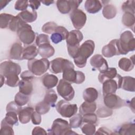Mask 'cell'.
Listing matches in <instances>:
<instances>
[{
	"instance_id": "20",
	"label": "cell",
	"mask_w": 135,
	"mask_h": 135,
	"mask_svg": "<svg viewBox=\"0 0 135 135\" xmlns=\"http://www.w3.org/2000/svg\"><path fill=\"white\" fill-rule=\"evenodd\" d=\"M84 7L89 13L95 14L101 9L102 5L98 0H86L84 3Z\"/></svg>"
},
{
	"instance_id": "29",
	"label": "cell",
	"mask_w": 135,
	"mask_h": 135,
	"mask_svg": "<svg viewBox=\"0 0 135 135\" xmlns=\"http://www.w3.org/2000/svg\"><path fill=\"white\" fill-rule=\"evenodd\" d=\"M135 125L134 123H127L120 126L117 131L115 134L121 135L134 134Z\"/></svg>"
},
{
	"instance_id": "41",
	"label": "cell",
	"mask_w": 135,
	"mask_h": 135,
	"mask_svg": "<svg viewBox=\"0 0 135 135\" xmlns=\"http://www.w3.org/2000/svg\"><path fill=\"white\" fill-rule=\"evenodd\" d=\"M13 126L7 123L4 119H3L1 124L0 134L4 135H13L14 134Z\"/></svg>"
},
{
	"instance_id": "43",
	"label": "cell",
	"mask_w": 135,
	"mask_h": 135,
	"mask_svg": "<svg viewBox=\"0 0 135 135\" xmlns=\"http://www.w3.org/2000/svg\"><path fill=\"white\" fill-rule=\"evenodd\" d=\"M134 4L135 1H127L124 2L122 5L121 8L122 10L125 13H130L132 14H134Z\"/></svg>"
},
{
	"instance_id": "32",
	"label": "cell",
	"mask_w": 135,
	"mask_h": 135,
	"mask_svg": "<svg viewBox=\"0 0 135 135\" xmlns=\"http://www.w3.org/2000/svg\"><path fill=\"white\" fill-rule=\"evenodd\" d=\"M97 109V104L95 102H84L79 108V112L82 115L87 113H94Z\"/></svg>"
},
{
	"instance_id": "50",
	"label": "cell",
	"mask_w": 135,
	"mask_h": 135,
	"mask_svg": "<svg viewBox=\"0 0 135 135\" xmlns=\"http://www.w3.org/2000/svg\"><path fill=\"white\" fill-rule=\"evenodd\" d=\"M29 6L28 1H21L18 0L16 1L15 3V9L17 11H24L27 9V8Z\"/></svg>"
},
{
	"instance_id": "3",
	"label": "cell",
	"mask_w": 135,
	"mask_h": 135,
	"mask_svg": "<svg viewBox=\"0 0 135 135\" xmlns=\"http://www.w3.org/2000/svg\"><path fill=\"white\" fill-rule=\"evenodd\" d=\"M49 134L65 135L77 134L71 130L68 122L61 118L56 119L53 122L50 129L47 130Z\"/></svg>"
},
{
	"instance_id": "25",
	"label": "cell",
	"mask_w": 135,
	"mask_h": 135,
	"mask_svg": "<svg viewBox=\"0 0 135 135\" xmlns=\"http://www.w3.org/2000/svg\"><path fill=\"white\" fill-rule=\"evenodd\" d=\"M17 16L23 22L27 23H32L35 21L37 18V15L35 11L32 10V11H29L26 9L18 14Z\"/></svg>"
},
{
	"instance_id": "24",
	"label": "cell",
	"mask_w": 135,
	"mask_h": 135,
	"mask_svg": "<svg viewBox=\"0 0 135 135\" xmlns=\"http://www.w3.org/2000/svg\"><path fill=\"white\" fill-rule=\"evenodd\" d=\"M38 53V49L35 45H28L23 49V60H33L37 56Z\"/></svg>"
},
{
	"instance_id": "51",
	"label": "cell",
	"mask_w": 135,
	"mask_h": 135,
	"mask_svg": "<svg viewBox=\"0 0 135 135\" xmlns=\"http://www.w3.org/2000/svg\"><path fill=\"white\" fill-rule=\"evenodd\" d=\"M22 109V108L21 106L18 105L15 101H12L9 103H8L6 106V111H13L17 114L20 112V111Z\"/></svg>"
},
{
	"instance_id": "14",
	"label": "cell",
	"mask_w": 135,
	"mask_h": 135,
	"mask_svg": "<svg viewBox=\"0 0 135 135\" xmlns=\"http://www.w3.org/2000/svg\"><path fill=\"white\" fill-rule=\"evenodd\" d=\"M103 102L105 107L111 109L120 108L126 105V101L114 93L104 96Z\"/></svg>"
},
{
	"instance_id": "10",
	"label": "cell",
	"mask_w": 135,
	"mask_h": 135,
	"mask_svg": "<svg viewBox=\"0 0 135 135\" xmlns=\"http://www.w3.org/2000/svg\"><path fill=\"white\" fill-rule=\"evenodd\" d=\"M21 72V68L17 63L11 61H5L1 63L0 74L5 78L14 75H18Z\"/></svg>"
},
{
	"instance_id": "21",
	"label": "cell",
	"mask_w": 135,
	"mask_h": 135,
	"mask_svg": "<svg viewBox=\"0 0 135 135\" xmlns=\"http://www.w3.org/2000/svg\"><path fill=\"white\" fill-rule=\"evenodd\" d=\"M34 109L31 107H26L20 111L18 113V119L22 124H26L28 123L31 119V117Z\"/></svg>"
},
{
	"instance_id": "30",
	"label": "cell",
	"mask_w": 135,
	"mask_h": 135,
	"mask_svg": "<svg viewBox=\"0 0 135 135\" xmlns=\"http://www.w3.org/2000/svg\"><path fill=\"white\" fill-rule=\"evenodd\" d=\"M98 92L94 88H88L83 93V98L85 101L89 102H94L98 98Z\"/></svg>"
},
{
	"instance_id": "42",
	"label": "cell",
	"mask_w": 135,
	"mask_h": 135,
	"mask_svg": "<svg viewBox=\"0 0 135 135\" xmlns=\"http://www.w3.org/2000/svg\"><path fill=\"white\" fill-rule=\"evenodd\" d=\"M50 105L47 103L45 102L44 101H42L35 105V111L40 114H44L47 113L50 109Z\"/></svg>"
},
{
	"instance_id": "47",
	"label": "cell",
	"mask_w": 135,
	"mask_h": 135,
	"mask_svg": "<svg viewBox=\"0 0 135 135\" xmlns=\"http://www.w3.org/2000/svg\"><path fill=\"white\" fill-rule=\"evenodd\" d=\"M22 22V21L17 16V15L14 16L9 24L8 28L12 31L17 32V30Z\"/></svg>"
},
{
	"instance_id": "19",
	"label": "cell",
	"mask_w": 135,
	"mask_h": 135,
	"mask_svg": "<svg viewBox=\"0 0 135 135\" xmlns=\"http://www.w3.org/2000/svg\"><path fill=\"white\" fill-rule=\"evenodd\" d=\"M23 47L22 44L19 42H15L11 46L9 52V57L10 59L16 60H23L22 55Z\"/></svg>"
},
{
	"instance_id": "31",
	"label": "cell",
	"mask_w": 135,
	"mask_h": 135,
	"mask_svg": "<svg viewBox=\"0 0 135 135\" xmlns=\"http://www.w3.org/2000/svg\"><path fill=\"white\" fill-rule=\"evenodd\" d=\"M19 86V92L27 95H30L31 94L33 91V86L32 83V81L21 80L18 83Z\"/></svg>"
},
{
	"instance_id": "35",
	"label": "cell",
	"mask_w": 135,
	"mask_h": 135,
	"mask_svg": "<svg viewBox=\"0 0 135 135\" xmlns=\"http://www.w3.org/2000/svg\"><path fill=\"white\" fill-rule=\"evenodd\" d=\"M117 8L115 6L112 4H107L105 5L102 10L103 16L108 20L114 18L117 14Z\"/></svg>"
},
{
	"instance_id": "9",
	"label": "cell",
	"mask_w": 135,
	"mask_h": 135,
	"mask_svg": "<svg viewBox=\"0 0 135 135\" xmlns=\"http://www.w3.org/2000/svg\"><path fill=\"white\" fill-rule=\"evenodd\" d=\"M56 89L59 94L66 101H71L74 97L75 92L71 83L63 79L60 80Z\"/></svg>"
},
{
	"instance_id": "11",
	"label": "cell",
	"mask_w": 135,
	"mask_h": 135,
	"mask_svg": "<svg viewBox=\"0 0 135 135\" xmlns=\"http://www.w3.org/2000/svg\"><path fill=\"white\" fill-rule=\"evenodd\" d=\"M63 79L69 82L76 84L82 83L85 80L84 74L79 71H75L74 68H68L63 72Z\"/></svg>"
},
{
	"instance_id": "38",
	"label": "cell",
	"mask_w": 135,
	"mask_h": 135,
	"mask_svg": "<svg viewBox=\"0 0 135 135\" xmlns=\"http://www.w3.org/2000/svg\"><path fill=\"white\" fill-rule=\"evenodd\" d=\"M14 16L11 14L1 13L0 14V27L1 28L8 27L9 24Z\"/></svg>"
},
{
	"instance_id": "5",
	"label": "cell",
	"mask_w": 135,
	"mask_h": 135,
	"mask_svg": "<svg viewBox=\"0 0 135 135\" xmlns=\"http://www.w3.org/2000/svg\"><path fill=\"white\" fill-rule=\"evenodd\" d=\"M50 62L46 58L41 59H34L28 60L27 62V66L28 70L35 75H41L45 73L49 69Z\"/></svg>"
},
{
	"instance_id": "23",
	"label": "cell",
	"mask_w": 135,
	"mask_h": 135,
	"mask_svg": "<svg viewBox=\"0 0 135 135\" xmlns=\"http://www.w3.org/2000/svg\"><path fill=\"white\" fill-rule=\"evenodd\" d=\"M38 51L41 57L46 59L52 56L55 53V50L50 43H45L39 46Z\"/></svg>"
},
{
	"instance_id": "18",
	"label": "cell",
	"mask_w": 135,
	"mask_h": 135,
	"mask_svg": "<svg viewBox=\"0 0 135 135\" xmlns=\"http://www.w3.org/2000/svg\"><path fill=\"white\" fill-rule=\"evenodd\" d=\"M69 32L63 26H57L54 32L51 36V40L54 44H57L65 40Z\"/></svg>"
},
{
	"instance_id": "48",
	"label": "cell",
	"mask_w": 135,
	"mask_h": 135,
	"mask_svg": "<svg viewBox=\"0 0 135 135\" xmlns=\"http://www.w3.org/2000/svg\"><path fill=\"white\" fill-rule=\"evenodd\" d=\"M20 79L18 75H14L8 76L6 78V84L11 87H16L18 85Z\"/></svg>"
},
{
	"instance_id": "34",
	"label": "cell",
	"mask_w": 135,
	"mask_h": 135,
	"mask_svg": "<svg viewBox=\"0 0 135 135\" xmlns=\"http://www.w3.org/2000/svg\"><path fill=\"white\" fill-rule=\"evenodd\" d=\"M122 22L124 26L132 28V31H134L135 18L133 14L125 12L122 17Z\"/></svg>"
},
{
	"instance_id": "8",
	"label": "cell",
	"mask_w": 135,
	"mask_h": 135,
	"mask_svg": "<svg viewBox=\"0 0 135 135\" xmlns=\"http://www.w3.org/2000/svg\"><path fill=\"white\" fill-rule=\"evenodd\" d=\"M68 68H74V66L70 61L62 57L55 58L50 62V70L54 74L63 72Z\"/></svg>"
},
{
	"instance_id": "4",
	"label": "cell",
	"mask_w": 135,
	"mask_h": 135,
	"mask_svg": "<svg viewBox=\"0 0 135 135\" xmlns=\"http://www.w3.org/2000/svg\"><path fill=\"white\" fill-rule=\"evenodd\" d=\"M16 32L19 40L25 45L32 44L35 38V33L31 26L23 21Z\"/></svg>"
},
{
	"instance_id": "7",
	"label": "cell",
	"mask_w": 135,
	"mask_h": 135,
	"mask_svg": "<svg viewBox=\"0 0 135 135\" xmlns=\"http://www.w3.org/2000/svg\"><path fill=\"white\" fill-rule=\"evenodd\" d=\"M122 77L119 74L112 79L107 80L103 82L102 93L103 95L115 93L118 89L121 88Z\"/></svg>"
},
{
	"instance_id": "26",
	"label": "cell",
	"mask_w": 135,
	"mask_h": 135,
	"mask_svg": "<svg viewBox=\"0 0 135 135\" xmlns=\"http://www.w3.org/2000/svg\"><path fill=\"white\" fill-rule=\"evenodd\" d=\"M134 55H133L130 59L127 57H122L119 61L118 66L120 69L126 72L131 71L134 66Z\"/></svg>"
},
{
	"instance_id": "22",
	"label": "cell",
	"mask_w": 135,
	"mask_h": 135,
	"mask_svg": "<svg viewBox=\"0 0 135 135\" xmlns=\"http://www.w3.org/2000/svg\"><path fill=\"white\" fill-rule=\"evenodd\" d=\"M41 81L43 85L46 89H51L57 84L59 79L55 75L46 73L42 77Z\"/></svg>"
},
{
	"instance_id": "6",
	"label": "cell",
	"mask_w": 135,
	"mask_h": 135,
	"mask_svg": "<svg viewBox=\"0 0 135 135\" xmlns=\"http://www.w3.org/2000/svg\"><path fill=\"white\" fill-rule=\"evenodd\" d=\"M55 107L57 112L64 118H71L78 111L76 104H71L68 101L63 100L59 101Z\"/></svg>"
},
{
	"instance_id": "15",
	"label": "cell",
	"mask_w": 135,
	"mask_h": 135,
	"mask_svg": "<svg viewBox=\"0 0 135 135\" xmlns=\"http://www.w3.org/2000/svg\"><path fill=\"white\" fill-rule=\"evenodd\" d=\"M117 43L118 40L114 39L111 40L109 44L104 46L102 49V55L106 57H111L114 55H120Z\"/></svg>"
},
{
	"instance_id": "49",
	"label": "cell",
	"mask_w": 135,
	"mask_h": 135,
	"mask_svg": "<svg viewBox=\"0 0 135 135\" xmlns=\"http://www.w3.org/2000/svg\"><path fill=\"white\" fill-rule=\"evenodd\" d=\"M35 43L38 46L45 43H50L49 37L46 34H40L36 36Z\"/></svg>"
},
{
	"instance_id": "56",
	"label": "cell",
	"mask_w": 135,
	"mask_h": 135,
	"mask_svg": "<svg viewBox=\"0 0 135 135\" xmlns=\"http://www.w3.org/2000/svg\"><path fill=\"white\" fill-rule=\"evenodd\" d=\"M29 6L32 10L37 9L41 5V2L38 1H28Z\"/></svg>"
},
{
	"instance_id": "55",
	"label": "cell",
	"mask_w": 135,
	"mask_h": 135,
	"mask_svg": "<svg viewBox=\"0 0 135 135\" xmlns=\"http://www.w3.org/2000/svg\"><path fill=\"white\" fill-rule=\"evenodd\" d=\"M95 134H113L111 130L105 127H101L98 129L97 131L94 133Z\"/></svg>"
},
{
	"instance_id": "59",
	"label": "cell",
	"mask_w": 135,
	"mask_h": 135,
	"mask_svg": "<svg viewBox=\"0 0 135 135\" xmlns=\"http://www.w3.org/2000/svg\"><path fill=\"white\" fill-rule=\"evenodd\" d=\"M54 2L53 1H42L41 2V3H42L43 4H44L45 5H47L49 6L50 4H52L54 3Z\"/></svg>"
},
{
	"instance_id": "1",
	"label": "cell",
	"mask_w": 135,
	"mask_h": 135,
	"mask_svg": "<svg viewBox=\"0 0 135 135\" xmlns=\"http://www.w3.org/2000/svg\"><path fill=\"white\" fill-rule=\"evenodd\" d=\"M95 44L94 41L91 40L85 41L80 46L76 56L73 59L75 65L80 68H84L86 64L87 59L94 52Z\"/></svg>"
},
{
	"instance_id": "37",
	"label": "cell",
	"mask_w": 135,
	"mask_h": 135,
	"mask_svg": "<svg viewBox=\"0 0 135 135\" xmlns=\"http://www.w3.org/2000/svg\"><path fill=\"white\" fill-rule=\"evenodd\" d=\"M17 113L13 111L7 112L5 117L4 119V120L9 124L12 126L14 125H18V119Z\"/></svg>"
},
{
	"instance_id": "58",
	"label": "cell",
	"mask_w": 135,
	"mask_h": 135,
	"mask_svg": "<svg viewBox=\"0 0 135 135\" xmlns=\"http://www.w3.org/2000/svg\"><path fill=\"white\" fill-rule=\"evenodd\" d=\"M10 1H4V0L0 1V9H2L4 7H5L7 5V4Z\"/></svg>"
},
{
	"instance_id": "36",
	"label": "cell",
	"mask_w": 135,
	"mask_h": 135,
	"mask_svg": "<svg viewBox=\"0 0 135 135\" xmlns=\"http://www.w3.org/2000/svg\"><path fill=\"white\" fill-rule=\"evenodd\" d=\"M80 127L82 133L86 135L94 134L96 131L95 125L93 123L82 122Z\"/></svg>"
},
{
	"instance_id": "40",
	"label": "cell",
	"mask_w": 135,
	"mask_h": 135,
	"mask_svg": "<svg viewBox=\"0 0 135 135\" xmlns=\"http://www.w3.org/2000/svg\"><path fill=\"white\" fill-rule=\"evenodd\" d=\"M30 100L29 95L24 94L20 92L16 94L14 98V101L20 106L22 107L26 104Z\"/></svg>"
},
{
	"instance_id": "17",
	"label": "cell",
	"mask_w": 135,
	"mask_h": 135,
	"mask_svg": "<svg viewBox=\"0 0 135 135\" xmlns=\"http://www.w3.org/2000/svg\"><path fill=\"white\" fill-rule=\"evenodd\" d=\"M91 66L98 70L100 72L104 71L108 69V62L100 54H95L90 59V61Z\"/></svg>"
},
{
	"instance_id": "60",
	"label": "cell",
	"mask_w": 135,
	"mask_h": 135,
	"mask_svg": "<svg viewBox=\"0 0 135 135\" xmlns=\"http://www.w3.org/2000/svg\"><path fill=\"white\" fill-rule=\"evenodd\" d=\"M0 76H1V86H2V85L3 84V83L5 82V78L3 75H2L1 74H0Z\"/></svg>"
},
{
	"instance_id": "39",
	"label": "cell",
	"mask_w": 135,
	"mask_h": 135,
	"mask_svg": "<svg viewBox=\"0 0 135 135\" xmlns=\"http://www.w3.org/2000/svg\"><path fill=\"white\" fill-rule=\"evenodd\" d=\"M82 123V116L80 113L75 114L70 119L69 125L71 128H78Z\"/></svg>"
},
{
	"instance_id": "12",
	"label": "cell",
	"mask_w": 135,
	"mask_h": 135,
	"mask_svg": "<svg viewBox=\"0 0 135 135\" xmlns=\"http://www.w3.org/2000/svg\"><path fill=\"white\" fill-rule=\"evenodd\" d=\"M82 1L58 0L56 1V7L59 11L63 14H68L78 9Z\"/></svg>"
},
{
	"instance_id": "52",
	"label": "cell",
	"mask_w": 135,
	"mask_h": 135,
	"mask_svg": "<svg viewBox=\"0 0 135 135\" xmlns=\"http://www.w3.org/2000/svg\"><path fill=\"white\" fill-rule=\"evenodd\" d=\"M31 120L33 124L35 125H38L42 121L41 115L36 111H34L32 114Z\"/></svg>"
},
{
	"instance_id": "28",
	"label": "cell",
	"mask_w": 135,
	"mask_h": 135,
	"mask_svg": "<svg viewBox=\"0 0 135 135\" xmlns=\"http://www.w3.org/2000/svg\"><path fill=\"white\" fill-rule=\"evenodd\" d=\"M121 88L127 91L134 92L135 91V79L130 76L122 77Z\"/></svg>"
},
{
	"instance_id": "46",
	"label": "cell",
	"mask_w": 135,
	"mask_h": 135,
	"mask_svg": "<svg viewBox=\"0 0 135 135\" xmlns=\"http://www.w3.org/2000/svg\"><path fill=\"white\" fill-rule=\"evenodd\" d=\"M98 121V120L97 118V115L94 113H87L83 115L82 122L91 123L96 125L97 124Z\"/></svg>"
},
{
	"instance_id": "57",
	"label": "cell",
	"mask_w": 135,
	"mask_h": 135,
	"mask_svg": "<svg viewBox=\"0 0 135 135\" xmlns=\"http://www.w3.org/2000/svg\"><path fill=\"white\" fill-rule=\"evenodd\" d=\"M134 98H133L132 99V100H131V101H126V104H128V105L131 109V110H132V111L133 112H134Z\"/></svg>"
},
{
	"instance_id": "2",
	"label": "cell",
	"mask_w": 135,
	"mask_h": 135,
	"mask_svg": "<svg viewBox=\"0 0 135 135\" xmlns=\"http://www.w3.org/2000/svg\"><path fill=\"white\" fill-rule=\"evenodd\" d=\"M118 47L120 54L125 55L135 50V39L130 31L123 32L118 40Z\"/></svg>"
},
{
	"instance_id": "54",
	"label": "cell",
	"mask_w": 135,
	"mask_h": 135,
	"mask_svg": "<svg viewBox=\"0 0 135 135\" xmlns=\"http://www.w3.org/2000/svg\"><path fill=\"white\" fill-rule=\"evenodd\" d=\"M32 134L33 135H37V134L46 135L47 134V133L43 128H42L40 127H36L33 129Z\"/></svg>"
},
{
	"instance_id": "45",
	"label": "cell",
	"mask_w": 135,
	"mask_h": 135,
	"mask_svg": "<svg viewBox=\"0 0 135 135\" xmlns=\"http://www.w3.org/2000/svg\"><path fill=\"white\" fill-rule=\"evenodd\" d=\"M112 113V110L107 108V107H102L99 108L96 112L97 115L100 118H106L111 116Z\"/></svg>"
},
{
	"instance_id": "53",
	"label": "cell",
	"mask_w": 135,
	"mask_h": 135,
	"mask_svg": "<svg viewBox=\"0 0 135 135\" xmlns=\"http://www.w3.org/2000/svg\"><path fill=\"white\" fill-rule=\"evenodd\" d=\"M21 78L22 80L32 81L34 78V74L30 71H24L21 74Z\"/></svg>"
},
{
	"instance_id": "33",
	"label": "cell",
	"mask_w": 135,
	"mask_h": 135,
	"mask_svg": "<svg viewBox=\"0 0 135 135\" xmlns=\"http://www.w3.org/2000/svg\"><path fill=\"white\" fill-rule=\"evenodd\" d=\"M57 99V95L55 91L52 89H49V90L46 92L43 101L50 105V107H54L56 105L55 103Z\"/></svg>"
},
{
	"instance_id": "13",
	"label": "cell",
	"mask_w": 135,
	"mask_h": 135,
	"mask_svg": "<svg viewBox=\"0 0 135 135\" xmlns=\"http://www.w3.org/2000/svg\"><path fill=\"white\" fill-rule=\"evenodd\" d=\"M70 17L74 27L78 30L81 29L85 24L86 15L81 9H76L73 11L71 12Z\"/></svg>"
},
{
	"instance_id": "16",
	"label": "cell",
	"mask_w": 135,
	"mask_h": 135,
	"mask_svg": "<svg viewBox=\"0 0 135 135\" xmlns=\"http://www.w3.org/2000/svg\"><path fill=\"white\" fill-rule=\"evenodd\" d=\"M82 32L78 30H72L69 32L65 38L67 46H75L80 45V42L83 40Z\"/></svg>"
},
{
	"instance_id": "27",
	"label": "cell",
	"mask_w": 135,
	"mask_h": 135,
	"mask_svg": "<svg viewBox=\"0 0 135 135\" xmlns=\"http://www.w3.org/2000/svg\"><path fill=\"white\" fill-rule=\"evenodd\" d=\"M117 74L115 68H108L106 70L100 72L98 76V80L100 83H103V82L107 80L114 79Z\"/></svg>"
},
{
	"instance_id": "44",
	"label": "cell",
	"mask_w": 135,
	"mask_h": 135,
	"mask_svg": "<svg viewBox=\"0 0 135 135\" xmlns=\"http://www.w3.org/2000/svg\"><path fill=\"white\" fill-rule=\"evenodd\" d=\"M57 25L54 22H49L43 25L42 31L46 34H52L54 32Z\"/></svg>"
}]
</instances>
